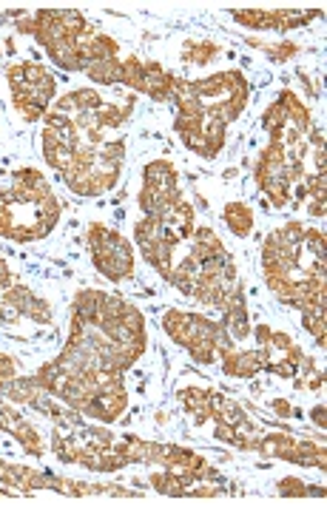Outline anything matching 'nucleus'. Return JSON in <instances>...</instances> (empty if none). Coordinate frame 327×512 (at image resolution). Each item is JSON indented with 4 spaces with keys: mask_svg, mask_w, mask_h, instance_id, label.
I'll use <instances>...</instances> for the list:
<instances>
[{
    "mask_svg": "<svg viewBox=\"0 0 327 512\" xmlns=\"http://www.w3.org/2000/svg\"><path fill=\"white\" fill-rule=\"evenodd\" d=\"M146 350V319L137 305L106 291H80L72 302L66 348L35 373L55 399L103 424L128 407L123 373Z\"/></svg>",
    "mask_w": 327,
    "mask_h": 512,
    "instance_id": "nucleus-1",
    "label": "nucleus"
},
{
    "mask_svg": "<svg viewBox=\"0 0 327 512\" xmlns=\"http://www.w3.org/2000/svg\"><path fill=\"white\" fill-rule=\"evenodd\" d=\"M137 97H103L91 89H77L52 103L40 134L46 165L63 174L66 188L77 197H100L111 191L126 157L123 137H114L134 114Z\"/></svg>",
    "mask_w": 327,
    "mask_h": 512,
    "instance_id": "nucleus-2",
    "label": "nucleus"
},
{
    "mask_svg": "<svg viewBox=\"0 0 327 512\" xmlns=\"http://www.w3.org/2000/svg\"><path fill=\"white\" fill-rule=\"evenodd\" d=\"M177 134L188 151L202 160H214L228 126L245 111L251 100V83L242 72H214L202 80H180L177 89Z\"/></svg>",
    "mask_w": 327,
    "mask_h": 512,
    "instance_id": "nucleus-3",
    "label": "nucleus"
},
{
    "mask_svg": "<svg viewBox=\"0 0 327 512\" xmlns=\"http://www.w3.org/2000/svg\"><path fill=\"white\" fill-rule=\"evenodd\" d=\"M325 231L288 222L262 242V274L273 296L296 311L325 305Z\"/></svg>",
    "mask_w": 327,
    "mask_h": 512,
    "instance_id": "nucleus-4",
    "label": "nucleus"
},
{
    "mask_svg": "<svg viewBox=\"0 0 327 512\" xmlns=\"http://www.w3.org/2000/svg\"><path fill=\"white\" fill-rule=\"evenodd\" d=\"M20 32L35 35L63 72H86L100 60L120 57L117 40L89 26L77 9H40L20 18Z\"/></svg>",
    "mask_w": 327,
    "mask_h": 512,
    "instance_id": "nucleus-5",
    "label": "nucleus"
},
{
    "mask_svg": "<svg viewBox=\"0 0 327 512\" xmlns=\"http://www.w3.org/2000/svg\"><path fill=\"white\" fill-rule=\"evenodd\" d=\"M168 282L185 296L208 308H225V302L242 288L234 256L211 228H194L185 242V254L174 259Z\"/></svg>",
    "mask_w": 327,
    "mask_h": 512,
    "instance_id": "nucleus-6",
    "label": "nucleus"
},
{
    "mask_svg": "<svg viewBox=\"0 0 327 512\" xmlns=\"http://www.w3.org/2000/svg\"><path fill=\"white\" fill-rule=\"evenodd\" d=\"M60 220V202L37 168H20L12 183L0 188V237L37 242L49 237Z\"/></svg>",
    "mask_w": 327,
    "mask_h": 512,
    "instance_id": "nucleus-7",
    "label": "nucleus"
},
{
    "mask_svg": "<svg viewBox=\"0 0 327 512\" xmlns=\"http://www.w3.org/2000/svg\"><path fill=\"white\" fill-rule=\"evenodd\" d=\"M194 228H197L194 208L185 200H180L177 205L165 208L154 217H143L134 225V237H137V248H140V254L146 256L148 265L163 279H168L171 268H174V259H177V251L191 239Z\"/></svg>",
    "mask_w": 327,
    "mask_h": 512,
    "instance_id": "nucleus-8",
    "label": "nucleus"
},
{
    "mask_svg": "<svg viewBox=\"0 0 327 512\" xmlns=\"http://www.w3.org/2000/svg\"><path fill=\"white\" fill-rule=\"evenodd\" d=\"M163 330L180 348L188 350V356L197 365H214L234 348V339L225 330V325H219L214 319H205L200 313L168 308L163 313Z\"/></svg>",
    "mask_w": 327,
    "mask_h": 512,
    "instance_id": "nucleus-9",
    "label": "nucleus"
},
{
    "mask_svg": "<svg viewBox=\"0 0 327 512\" xmlns=\"http://www.w3.org/2000/svg\"><path fill=\"white\" fill-rule=\"evenodd\" d=\"M6 80H9V92H12V106L20 117L26 123L43 120L46 111L55 103V74L35 60H23V63L9 66Z\"/></svg>",
    "mask_w": 327,
    "mask_h": 512,
    "instance_id": "nucleus-10",
    "label": "nucleus"
},
{
    "mask_svg": "<svg viewBox=\"0 0 327 512\" xmlns=\"http://www.w3.org/2000/svg\"><path fill=\"white\" fill-rule=\"evenodd\" d=\"M86 245H89L94 268L111 282H126L137 271V256H134L131 242L109 225H100V222L89 225Z\"/></svg>",
    "mask_w": 327,
    "mask_h": 512,
    "instance_id": "nucleus-11",
    "label": "nucleus"
},
{
    "mask_svg": "<svg viewBox=\"0 0 327 512\" xmlns=\"http://www.w3.org/2000/svg\"><path fill=\"white\" fill-rule=\"evenodd\" d=\"M23 319L49 325L52 308L46 299H40L29 291L18 276L9 271L6 259L0 256V325H18Z\"/></svg>",
    "mask_w": 327,
    "mask_h": 512,
    "instance_id": "nucleus-12",
    "label": "nucleus"
},
{
    "mask_svg": "<svg viewBox=\"0 0 327 512\" xmlns=\"http://www.w3.org/2000/svg\"><path fill=\"white\" fill-rule=\"evenodd\" d=\"M180 80L182 77L171 74L165 66L154 63V60H140V57L120 60V77H117V83L131 89V92L146 94L151 100H160V103L174 100L177 89H180Z\"/></svg>",
    "mask_w": 327,
    "mask_h": 512,
    "instance_id": "nucleus-13",
    "label": "nucleus"
},
{
    "mask_svg": "<svg viewBox=\"0 0 327 512\" xmlns=\"http://www.w3.org/2000/svg\"><path fill=\"white\" fill-rule=\"evenodd\" d=\"M180 200H185V197H182L177 168L168 160L148 163L146 171H143V188L137 194V205H140L143 217H154V214H160L165 208L177 205Z\"/></svg>",
    "mask_w": 327,
    "mask_h": 512,
    "instance_id": "nucleus-14",
    "label": "nucleus"
},
{
    "mask_svg": "<svg viewBox=\"0 0 327 512\" xmlns=\"http://www.w3.org/2000/svg\"><path fill=\"white\" fill-rule=\"evenodd\" d=\"M254 180L262 188V194L273 202V208L293 205V177L285 157L273 146H265L254 165Z\"/></svg>",
    "mask_w": 327,
    "mask_h": 512,
    "instance_id": "nucleus-15",
    "label": "nucleus"
},
{
    "mask_svg": "<svg viewBox=\"0 0 327 512\" xmlns=\"http://www.w3.org/2000/svg\"><path fill=\"white\" fill-rule=\"evenodd\" d=\"M231 18L256 32H291L322 18V9H237L231 12Z\"/></svg>",
    "mask_w": 327,
    "mask_h": 512,
    "instance_id": "nucleus-16",
    "label": "nucleus"
},
{
    "mask_svg": "<svg viewBox=\"0 0 327 512\" xmlns=\"http://www.w3.org/2000/svg\"><path fill=\"white\" fill-rule=\"evenodd\" d=\"M0 427H3L6 433H12V436L18 439L20 447H23L29 456H35V458L46 456V439L37 433L29 421L23 419V413H20V410L9 407V404H0Z\"/></svg>",
    "mask_w": 327,
    "mask_h": 512,
    "instance_id": "nucleus-17",
    "label": "nucleus"
},
{
    "mask_svg": "<svg viewBox=\"0 0 327 512\" xmlns=\"http://www.w3.org/2000/svg\"><path fill=\"white\" fill-rule=\"evenodd\" d=\"M219 365L222 370L228 373V376H234V379H251L256 373H262V370H268L271 367V356H268V350L265 348H234L228 350L222 359H219Z\"/></svg>",
    "mask_w": 327,
    "mask_h": 512,
    "instance_id": "nucleus-18",
    "label": "nucleus"
},
{
    "mask_svg": "<svg viewBox=\"0 0 327 512\" xmlns=\"http://www.w3.org/2000/svg\"><path fill=\"white\" fill-rule=\"evenodd\" d=\"M225 330L231 333L234 342H245L251 336V311L245 302V288H239L228 302H225Z\"/></svg>",
    "mask_w": 327,
    "mask_h": 512,
    "instance_id": "nucleus-19",
    "label": "nucleus"
},
{
    "mask_svg": "<svg viewBox=\"0 0 327 512\" xmlns=\"http://www.w3.org/2000/svg\"><path fill=\"white\" fill-rule=\"evenodd\" d=\"M219 390H211V387H185L180 393V402L185 407V413L194 419V424H205L211 421V413H214V402H217Z\"/></svg>",
    "mask_w": 327,
    "mask_h": 512,
    "instance_id": "nucleus-20",
    "label": "nucleus"
},
{
    "mask_svg": "<svg viewBox=\"0 0 327 512\" xmlns=\"http://www.w3.org/2000/svg\"><path fill=\"white\" fill-rule=\"evenodd\" d=\"M222 220L237 237H248L254 231V211L245 202H228L222 211Z\"/></svg>",
    "mask_w": 327,
    "mask_h": 512,
    "instance_id": "nucleus-21",
    "label": "nucleus"
},
{
    "mask_svg": "<svg viewBox=\"0 0 327 512\" xmlns=\"http://www.w3.org/2000/svg\"><path fill=\"white\" fill-rule=\"evenodd\" d=\"M217 55L219 46L208 43V40H188V43L182 46V60L194 63V66H205V63H211Z\"/></svg>",
    "mask_w": 327,
    "mask_h": 512,
    "instance_id": "nucleus-22",
    "label": "nucleus"
},
{
    "mask_svg": "<svg viewBox=\"0 0 327 512\" xmlns=\"http://www.w3.org/2000/svg\"><path fill=\"white\" fill-rule=\"evenodd\" d=\"M302 325L308 328V333L319 342V348L327 345L325 336V305L322 308H310V311H302Z\"/></svg>",
    "mask_w": 327,
    "mask_h": 512,
    "instance_id": "nucleus-23",
    "label": "nucleus"
},
{
    "mask_svg": "<svg viewBox=\"0 0 327 512\" xmlns=\"http://www.w3.org/2000/svg\"><path fill=\"white\" fill-rule=\"evenodd\" d=\"M279 495H285V498H308V495H325L322 487H308L302 478H282L279 481Z\"/></svg>",
    "mask_w": 327,
    "mask_h": 512,
    "instance_id": "nucleus-24",
    "label": "nucleus"
},
{
    "mask_svg": "<svg viewBox=\"0 0 327 512\" xmlns=\"http://www.w3.org/2000/svg\"><path fill=\"white\" fill-rule=\"evenodd\" d=\"M20 376V365L12 359V356H6V353H0V393L9 387V384L15 382Z\"/></svg>",
    "mask_w": 327,
    "mask_h": 512,
    "instance_id": "nucleus-25",
    "label": "nucleus"
},
{
    "mask_svg": "<svg viewBox=\"0 0 327 512\" xmlns=\"http://www.w3.org/2000/svg\"><path fill=\"white\" fill-rule=\"evenodd\" d=\"M259 49H265V55L271 57V60H291V57L299 55V46H293V43H279V46H268V43H254Z\"/></svg>",
    "mask_w": 327,
    "mask_h": 512,
    "instance_id": "nucleus-26",
    "label": "nucleus"
},
{
    "mask_svg": "<svg viewBox=\"0 0 327 512\" xmlns=\"http://www.w3.org/2000/svg\"><path fill=\"white\" fill-rule=\"evenodd\" d=\"M310 419H313V424H319V430H325V404H316L310 410Z\"/></svg>",
    "mask_w": 327,
    "mask_h": 512,
    "instance_id": "nucleus-27",
    "label": "nucleus"
},
{
    "mask_svg": "<svg viewBox=\"0 0 327 512\" xmlns=\"http://www.w3.org/2000/svg\"><path fill=\"white\" fill-rule=\"evenodd\" d=\"M271 407H273V410H276V413H279V416H293L291 402H285V399H276V402H273Z\"/></svg>",
    "mask_w": 327,
    "mask_h": 512,
    "instance_id": "nucleus-28",
    "label": "nucleus"
},
{
    "mask_svg": "<svg viewBox=\"0 0 327 512\" xmlns=\"http://www.w3.org/2000/svg\"><path fill=\"white\" fill-rule=\"evenodd\" d=\"M0 495H18L15 490H9V487H0Z\"/></svg>",
    "mask_w": 327,
    "mask_h": 512,
    "instance_id": "nucleus-29",
    "label": "nucleus"
},
{
    "mask_svg": "<svg viewBox=\"0 0 327 512\" xmlns=\"http://www.w3.org/2000/svg\"><path fill=\"white\" fill-rule=\"evenodd\" d=\"M0 430H3V427H0Z\"/></svg>",
    "mask_w": 327,
    "mask_h": 512,
    "instance_id": "nucleus-30",
    "label": "nucleus"
}]
</instances>
